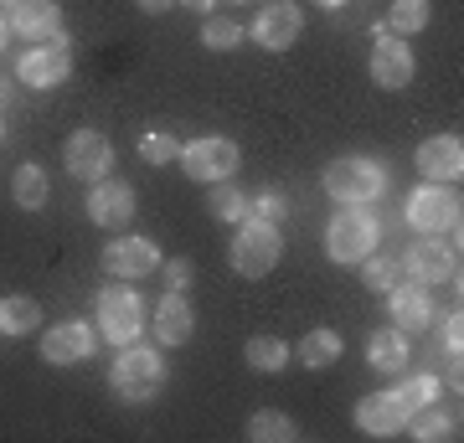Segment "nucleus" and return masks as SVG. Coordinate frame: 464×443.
Returning a JSON list of instances; mask_svg holds the SVG:
<instances>
[{"mask_svg": "<svg viewBox=\"0 0 464 443\" xmlns=\"http://www.w3.org/2000/svg\"><path fill=\"white\" fill-rule=\"evenodd\" d=\"M109 387L124 402H155L166 392V356H160V345H145V341L119 345L114 366H109Z\"/></svg>", "mask_w": 464, "mask_h": 443, "instance_id": "f257e3e1", "label": "nucleus"}, {"mask_svg": "<svg viewBox=\"0 0 464 443\" xmlns=\"http://www.w3.org/2000/svg\"><path fill=\"white\" fill-rule=\"evenodd\" d=\"M279 253H284V237H279V222H264V217H243L232 227V243H227V263L237 279H264L279 268Z\"/></svg>", "mask_w": 464, "mask_h": 443, "instance_id": "f03ea898", "label": "nucleus"}, {"mask_svg": "<svg viewBox=\"0 0 464 443\" xmlns=\"http://www.w3.org/2000/svg\"><path fill=\"white\" fill-rule=\"evenodd\" d=\"M325 197L341 201V207H372V201L387 191V165L372 160V155H341V160L325 165Z\"/></svg>", "mask_w": 464, "mask_h": 443, "instance_id": "7ed1b4c3", "label": "nucleus"}, {"mask_svg": "<svg viewBox=\"0 0 464 443\" xmlns=\"http://www.w3.org/2000/svg\"><path fill=\"white\" fill-rule=\"evenodd\" d=\"M377 243H382V222L366 207H341L325 222V258L341 263V268H356L362 258H372Z\"/></svg>", "mask_w": 464, "mask_h": 443, "instance_id": "20e7f679", "label": "nucleus"}, {"mask_svg": "<svg viewBox=\"0 0 464 443\" xmlns=\"http://www.w3.org/2000/svg\"><path fill=\"white\" fill-rule=\"evenodd\" d=\"M93 325H99V335L109 345H130L145 335V299H140V289H124V279H114V289H99V299H93Z\"/></svg>", "mask_w": 464, "mask_h": 443, "instance_id": "39448f33", "label": "nucleus"}, {"mask_svg": "<svg viewBox=\"0 0 464 443\" xmlns=\"http://www.w3.org/2000/svg\"><path fill=\"white\" fill-rule=\"evenodd\" d=\"M176 165L186 170V181L217 186V181H232V176H237L243 149H237V140H227V134H201V140H186L181 145Z\"/></svg>", "mask_w": 464, "mask_h": 443, "instance_id": "423d86ee", "label": "nucleus"}, {"mask_svg": "<svg viewBox=\"0 0 464 443\" xmlns=\"http://www.w3.org/2000/svg\"><path fill=\"white\" fill-rule=\"evenodd\" d=\"M402 217H408V227L423 232V237H444V232H459V197H454V186H413L408 201H402Z\"/></svg>", "mask_w": 464, "mask_h": 443, "instance_id": "0eeeda50", "label": "nucleus"}, {"mask_svg": "<svg viewBox=\"0 0 464 443\" xmlns=\"http://www.w3.org/2000/svg\"><path fill=\"white\" fill-rule=\"evenodd\" d=\"M16 78L26 88H57V82L72 78V47H67V32L47 36V42H32V47L16 57Z\"/></svg>", "mask_w": 464, "mask_h": 443, "instance_id": "6e6552de", "label": "nucleus"}, {"mask_svg": "<svg viewBox=\"0 0 464 443\" xmlns=\"http://www.w3.org/2000/svg\"><path fill=\"white\" fill-rule=\"evenodd\" d=\"M99 263H103L109 279L134 284V279H150V274L160 268V247L150 243V237H140V232H119L114 243H103Z\"/></svg>", "mask_w": 464, "mask_h": 443, "instance_id": "1a4fd4ad", "label": "nucleus"}, {"mask_svg": "<svg viewBox=\"0 0 464 443\" xmlns=\"http://www.w3.org/2000/svg\"><path fill=\"white\" fill-rule=\"evenodd\" d=\"M103 345L93 320H63V325L42 330V361L47 366H83Z\"/></svg>", "mask_w": 464, "mask_h": 443, "instance_id": "9d476101", "label": "nucleus"}, {"mask_svg": "<svg viewBox=\"0 0 464 443\" xmlns=\"http://www.w3.org/2000/svg\"><path fill=\"white\" fill-rule=\"evenodd\" d=\"M63 165L72 181H103L109 176V165H114V145H109V134L103 130H72L63 140Z\"/></svg>", "mask_w": 464, "mask_h": 443, "instance_id": "9b49d317", "label": "nucleus"}, {"mask_svg": "<svg viewBox=\"0 0 464 443\" xmlns=\"http://www.w3.org/2000/svg\"><path fill=\"white\" fill-rule=\"evenodd\" d=\"M366 67H372V82H377V88L398 93V88H408V82H413L418 57H413V47H408L398 32H387V26H382L377 42H372V63H366Z\"/></svg>", "mask_w": 464, "mask_h": 443, "instance_id": "f8f14e48", "label": "nucleus"}, {"mask_svg": "<svg viewBox=\"0 0 464 443\" xmlns=\"http://www.w3.org/2000/svg\"><path fill=\"white\" fill-rule=\"evenodd\" d=\"M408 418H413V408L402 402L398 387L366 392L362 402H356V428H362V433H372V438H398L402 428H408Z\"/></svg>", "mask_w": 464, "mask_h": 443, "instance_id": "ddd939ff", "label": "nucleus"}, {"mask_svg": "<svg viewBox=\"0 0 464 443\" xmlns=\"http://www.w3.org/2000/svg\"><path fill=\"white\" fill-rule=\"evenodd\" d=\"M134 186L114 181V176H103V181H93V191H88V222L103 232H124L134 222Z\"/></svg>", "mask_w": 464, "mask_h": 443, "instance_id": "4468645a", "label": "nucleus"}, {"mask_svg": "<svg viewBox=\"0 0 464 443\" xmlns=\"http://www.w3.org/2000/svg\"><path fill=\"white\" fill-rule=\"evenodd\" d=\"M299 32H304V11L295 0H274V5H264L253 16V42L264 52H289L299 42Z\"/></svg>", "mask_w": 464, "mask_h": 443, "instance_id": "2eb2a0df", "label": "nucleus"}, {"mask_svg": "<svg viewBox=\"0 0 464 443\" xmlns=\"http://www.w3.org/2000/svg\"><path fill=\"white\" fill-rule=\"evenodd\" d=\"M454 268H459V258H454V247H449L444 237H423V243H413L408 253H402V274H408L413 284H423V289L449 284Z\"/></svg>", "mask_w": 464, "mask_h": 443, "instance_id": "dca6fc26", "label": "nucleus"}, {"mask_svg": "<svg viewBox=\"0 0 464 443\" xmlns=\"http://www.w3.org/2000/svg\"><path fill=\"white\" fill-rule=\"evenodd\" d=\"M418 170H423V181H433V186H459L464 140L459 134H429V140L418 145Z\"/></svg>", "mask_w": 464, "mask_h": 443, "instance_id": "f3484780", "label": "nucleus"}, {"mask_svg": "<svg viewBox=\"0 0 464 443\" xmlns=\"http://www.w3.org/2000/svg\"><path fill=\"white\" fill-rule=\"evenodd\" d=\"M5 21L21 42H47L63 32V5L57 0H5Z\"/></svg>", "mask_w": 464, "mask_h": 443, "instance_id": "a211bd4d", "label": "nucleus"}, {"mask_svg": "<svg viewBox=\"0 0 464 443\" xmlns=\"http://www.w3.org/2000/svg\"><path fill=\"white\" fill-rule=\"evenodd\" d=\"M387 314H392V320H387V325H398L402 335H408V330H429L433 325V299H429V289H423V284H398V289H387Z\"/></svg>", "mask_w": 464, "mask_h": 443, "instance_id": "6ab92c4d", "label": "nucleus"}, {"mask_svg": "<svg viewBox=\"0 0 464 443\" xmlns=\"http://www.w3.org/2000/svg\"><path fill=\"white\" fill-rule=\"evenodd\" d=\"M191 330H197V310H191L186 289H166L160 304H155V341L160 345H186Z\"/></svg>", "mask_w": 464, "mask_h": 443, "instance_id": "aec40b11", "label": "nucleus"}, {"mask_svg": "<svg viewBox=\"0 0 464 443\" xmlns=\"http://www.w3.org/2000/svg\"><path fill=\"white\" fill-rule=\"evenodd\" d=\"M408 361H413V351H408V335H402L398 325H377L372 335H366V366H372V371L402 377Z\"/></svg>", "mask_w": 464, "mask_h": 443, "instance_id": "412c9836", "label": "nucleus"}, {"mask_svg": "<svg viewBox=\"0 0 464 443\" xmlns=\"http://www.w3.org/2000/svg\"><path fill=\"white\" fill-rule=\"evenodd\" d=\"M299 366H310V371H331L335 361H341V356H346V341H341V330H310V335H304V341H299Z\"/></svg>", "mask_w": 464, "mask_h": 443, "instance_id": "4be33fe9", "label": "nucleus"}, {"mask_svg": "<svg viewBox=\"0 0 464 443\" xmlns=\"http://www.w3.org/2000/svg\"><path fill=\"white\" fill-rule=\"evenodd\" d=\"M47 197H52L47 170H42L36 160L16 165V176H11V201H16L21 212H42V207H47Z\"/></svg>", "mask_w": 464, "mask_h": 443, "instance_id": "5701e85b", "label": "nucleus"}, {"mask_svg": "<svg viewBox=\"0 0 464 443\" xmlns=\"http://www.w3.org/2000/svg\"><path fill=\"white\" fill-rule=\"evenodd\" d=\"M402 433H413L418 443L459 438V412H444L439 402H429V408H413V418H408V428H402Z\"/></svg>", "mask_w": 464, "mask_h": 443, "instance_id": "b1692460", "label": "nucleus"}, {"mask_svg": "<svg viewBox=\"0 0 464 443\" xmlns=\"http://www.w3.org/2000/svg\"><path fill=\"white\" fill-rule=\"evenodd\" d=\"M32 330H42V304H36L32 294H5L0 299V335H32Z\"/></svg>", "mask_w": 464, "mask_h": 443, "instance_id": "393cba45", "label": "nucleus"}, {"mask_svg": "<svg viewBox=\"0 0 464 443\" xmlns=\"http://www.w3.org/2000/svg\"><path fill=\"white\" fill-rule=\"evenodd\" d=\"M243 361H248V371L279 377V371H289V345H284L279 335H248V345H243Z\"/></svg>", "mask_w": 464, "mask_h": 443, "instance_id": "a878e982", "label": "nucleus"}, {"mask_svg": "<svg viewBox=\"0 0 464 443\" xmlns=\"http://www.w3.org/2000/svg\"><path fill=\"white\" fill-rule=\"evenodd\" d=\"M295 438H299V423L289 418V412L264 408V412L248 418V443H295Z\"/></svg>", "mask_w": 464, "mask_h": 443, "instance_id": "bb28decb", "label": "nucleus"}, {"mask_svg": "<svg viewBox=\"0 0 464 443\" xmlns=\"http://www.w3.org/2000/svg\"><path fill=\"white\" fill-rule=\"evenodd\" d=\"M207 207H212V217L217 222H227V227H237V222H243V217H248V191H243V186L237 181H217L212 186V201H207Z\"/></svg>", "mask_w": 464, "mask_h": 443, "instance_id": "cd10ccee", "label": "nucleus"}, {"mask_svg": "<svg viewBox=\"0 0 464 443\" xmlns=\"http://www.w3.org/2000/svg\"><path fill=\"white\" fill-rule=\"evenodd\" d=\"M429 21H433L429 0H392L387 5V32H398V36H418Z\"/></svg>", "mask_w": 464, "mask_h": 443, "instance_id": "c85d7f7f", "label": "nucleus"}, {"mask_svg": "<svg viewBox=\"0 0 464 443\" xmlns=\"http://www.w3.org/2000/svg\"><path fill=\"white\" fill-rule=\"evenodd\" d=\"M356 268H362V284L372 289V294H387V289H398L402 284V258H382V253H372V258H362Z\"/></svg>", "mask_w": 464, "mask_h": 443, "instance_id": "c756f323", "label": "nucleus"}, {"mask_svg": "<svg viewBox=\"0 0 464 443\" xmlns=\"http://www.w3.org/2000/svg\"><path fill=\"white\" fill-rule=\"evenodd\" d=\"M243 42H248V32H243L237 21L201 16V47H207V52H232V47H243Z\"/></svg>", "mask_w": 464, "mask_h": 443, "instance_id": "7c9ffc66", "label": "nucleus"}, {"mask_svg": "<svg viewBox=\"0 0 464 443\" xmlns=\"http://www.w3.org/2000/svg\"><path fill=\"white\" fill-rule=\"evenodd\" d=\"M176 155H181V140L170 130H145L140 134V160L145 165H176Z\"/></svg>", "mask_w": 464, "mask_h": 443, "instance_id": "2f4dec72", "label": "nucleus"}, {"mask_svg": "<svg viewBox=\"0 0 464 443\" xmlns=\"http://www.w3.org/2000/svg\"><path fill=\"white\" fill-rule=\"evenodd\" d=\"M398 392L408 408H429V402H439V392H444V381L429 377V371H418V377H402L398 381Z\"/></svg>", "mask_w": 464, "mask_h": 443, "instance_id": "473e14b6", "label": "nucleus"}, {"mask_svg": "<svg viewBox=\"0 0 464 443\" xmlns=\"http://www.w3.org/2000/svg\"><path fill=\"white\" fill-rule=\"evenodd\" d=\"M284 212H289V201H284V191H274V186H268L264 197L248 207V217H264V222H279Z\"/></svg>", "mask_w": 464, "mask_h": 443, "instance_id": "72a5a7b5", "label": "nucleus"}, {"mask_svg": "<svg viewBox=\"0 0 464 443\" xmlns=\"http://www.w3.org/2000/svg\"><path fill=\"white\" fill-rule=\"evenodd\" d=\"M191 274H197L191 258H166V284L170 289H191Z\"/></svg>", "mask_w": 464, "mask_h": 443, "instance_id": "f704fd0d", "label": "nucleus"}, {"mask_svg": "<svg viewBox=\"0 0 464 443\" xmlns=\"http://www.w3.org/2000/svg\"><path fill=\"white\" fill-rule=\"evenodd\" d=\"M459 330H464V320H459V310H454V314L444 320V335H439V341H444V351L454 356V361H459V345H464V335H459Z\"/></svg>", "mask_w": 464, "mask_h": 443, "instance_id": "c9c22d12", "label": "nucleus"}, {"mask_svg": "<svg viewBox=\"0 0 464 443\" xmlns=\"http://www.w3.org/2000/svg\"><path fill=\"white\" fill-rule=\"evenodd\" d=\"M134 5H140L145 16H166V11H170V5H176V0H134Z\"/></svg>", "mask_w": 464, "mask_h": 443, "instance_id": "e433bc0d", "label": "nucleus"}, {"mask_svg": "<svg viewBox=\"0 0 464 443\" xmlns=\"http://www.w3.org/2000/svg\"><path fill=\"white\" fill-rule=\"evenodd\" d=\"M176 5H186V11H197V16H212L217 0H176Z\"/></svg>", "mask_w": 464, "mask_h": 443, "instance_id": "4c0bfd02", "label": "nucleus"}, {"mask_svg": "<svg viewBox=\"0 0 464 443\" xmlns=\"http://www.w3.org/2000/svg\"><path fill=\"white\" fill-rule=\"evenodd\" d=\"M5 42H11V21H5V11H0V52H5Z\"/></svg>", "mask_w": 464, "mask_h": 443, "instance_id": "58836bf2", "label": "nucleus"}, {"mask_svg": "<svg viewBox=\"0 0 464 443\" xmlns=\"http://www.w3.org/2000/svg\"><path fill=\"white\" fill-rule=\"evenodd\" d=\"M315 5H325V11H341V5H351V0H315Z\"/></svg>", "mask_w": 464, "mask_h": 443, "instance_id": "ea45409f", "label": "nucleus"}, {"mask_svg": "<svg viewBox=\"0 0 464 443\" xmlns=\"http://www.w3.org/2000/svg\"><path fill=\"white\" fill-rule=\"evenodd\" d=\"M0 109H5V82H0Z\"/></svg>", "mask_w": 464, "mask_h": 443, "instance_id": "a19ab883", "label": "nucleus"}, {"mask_svg": "<svg viewBox=\"0 0 464 443\" xmlns=\"http://www.w3.org/2000/svg\"><path fill=\"white\" fill-rule=\"evenodd\" d=\"M0 140H5V124H0Z\"/></svg>", "mask_w": 464, "mask_h": 443, "instance_id": "79ce46f5", "label": "nucleus"}]
</instances>
